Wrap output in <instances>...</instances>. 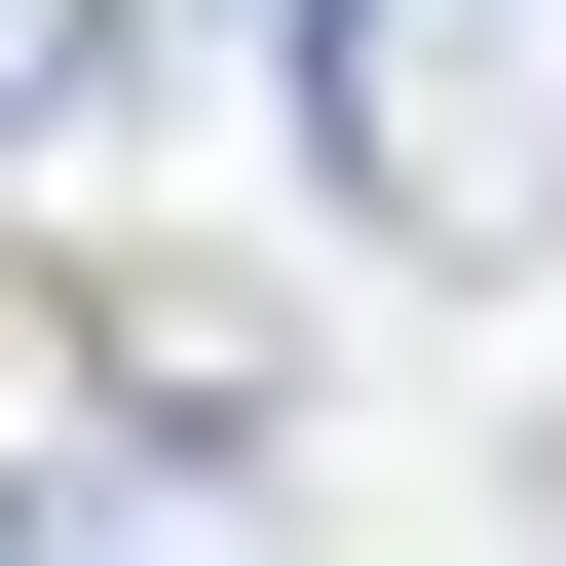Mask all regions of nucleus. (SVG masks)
Masks as SVG:
<instances>
[{"label": "nucleus", "instance_id": "f257e3e1", "mask_svg": "<svg viewBox=\"0 0 566 566\" xmlns=\"http://www.w3.org/2000/svg\"><path fill=\"white\" fill-rule=\"evenodd\" d=\"M264 76L378 264H566V0H264Z\"/></svg>", "mask_w": 566, "mask_h": 566}, {"label": "nucleus", "instance_id": "f03ea898", "mask_svg": "<svg viewBox=\"0 0 566 566\" xmlns=\"http://www.w3.org/2000/svg\"><path fill=\"white\" fill-rule=\"evenodd\" d=\"M0 566H303V528H264V453H39Z\"/></svg>", "mask_w": 566, "mask_h": 566}, {"label": "nucleus", "instance_id": "7ed1b4c3", "mask_svg": "<svg viewBox=\"0 0 566 566\" xmlns=\"http://www.w3.org/2000/svg\"><path fill=\"white\" fill-rule=\"evenodd\" d=\"M151 76H189V0H0V189H76Z\"/></svg>", "mask_w": 566, "mask_h": 566}]
</instances>
